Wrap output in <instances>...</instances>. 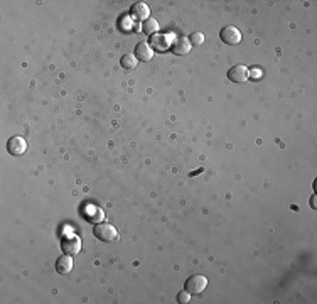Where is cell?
Wrapping results in <instances>:
<instances>
[{
	"label": "cell",
	"mask_w": 317,
	"mask_h": 304,
	"mask_svg": "<svg viewBox=\"0 0 317 304\" xmlns=\"http://www.w3.org/2000/svg\"><path fill=\"white\" fill-rule=\"evenodd\" d=\"M250 78V69L243 65H236L228 71V80L231 83H245Z\"/></svg>",
	"instance_id": "5b68a950"
},
{
	"label": "cell",
	"mask_w": 317,
	"mask_h": 304,
	"mask_svg": "<svg viewBox=\"0 0 317 304\" xmlns=\"http://www.w3.org/2000/svg\"><path fill=\"white\" fill-rule=\"evenodd\" d=\"M27 149V142L22 137H12V139L7 142V151H9L10 156H22Z\"/></svg>",
	"instance_id": "52a82bcc"
},
{
	"label": "cell",
	"mask_w": 317,
	"mask_h": 304,
	"mask_svg": "<svg viewBox=\"0 0 317 304\" xmlns=\"http://www.w3.org/2000/svg\"><path fill=\"white\" fill-rule=\"evenodd\" d=\"M142 33L149 34V35H156L158 34V22L156 19H147L144 24H142Z\"/></svg>",
	"instance_id": "7c38bea8"
},
{
	"label": "cell",
	"mask_w": 317,
	"mask_h": 304,
	"mask_svg": "<svg viewBox=\"0 0 317 304\" xmlns=\"http://www.w3.org/2000/svg\"><path fill=\"white\" fill-rule=\"evenodd\" d=\"M130 15L138 22H145L150 15V7L144 2H137V3H133L132 9H130Z\"/></svg>",
	"instance_id": "8992f818"
},
{
	"label": "cell",
	"mask_w": 317,
	"mask_h": 304,
	"mask_svg": "<svg viewBox=\"0 0 317 304\" xmlns=\"http://www.w3.org/2000/svg\"><path fill=\"white\" fill-rule=\"evenodd\" d=\"M311 204H312V208H317V206H316V196H312V200H311Z\"/></svg>",
	"instance_id": "e0dca14e"
},
{
	"label": "cell",
	"mask_w": 317,
	"mask_h": 304,
	"mask_svg": "<svg viewBox=\"0 0 317 304\" xmlns=\"http://www.w3.org/2000/svg\"><path fill=\"white\" fill-rule=\"evenodd\" d=\"M73 270V259L68 254H63L61 257L56 260V272L58 274H69Z\"/></svg>",
	"instance_id": "8fae6325"
},
{
	"label": "cell",
	"mask_w": 317,
	"mask_h": 304,
	"mask_svg": "<svg viewBox=\"0 0 317 304\" xmlns=\"http://www.w3.org/2000/svg\"><path fill=\"white\" fill-rule=\"evenodd\" d=\"M137 63H138V59L133 56V54H124L120 59V66L124 69L127 71H130V69H133L137 66Z\"/></svg>",
	"instance_id": "5bb4252c"
},
{
	"label": "cell",
	"mask_w": 317,
	"mask_h": 304,
	"mask_svg": "<svg viewBox=\"0 0 317 304\" xmlns=\"http://www.w3.org/2000/svg\"><path fill=\"white\" fill-rule=\"evenodd\" d=\"M189 301H191V294L188 293V291H181L179 294H177V303H181V304H188Z\"/></svg>",
	"instance_id": "2e32d148"
},
{
	"label": "cell",
	"mask_w": 317,
	"mask_h": 304,
	"mask_svg": "<svg viewBox=\"0 0 317 304\" xmlns=\"http://www.w3.org/2000/svg\"><path fill=\"white\" fill-rule=\"evenodd\" d=\"M220 39L228 46H236L241 41V33L235 26H226L220 31Z\"/></svg>",
	"instance_id": "3957f363"
},
{
	"label": "cell",
	"mask_w": 317,
	"mask_h": 304,
	"mask_svg": "<svg viewBox=\"0 0 317 304\" xmlns=\"http://www.w3.org/2000/svg\"><path fill=\"white\" fill-rule=\"evenodd\" d=\"M206 287H208V279L201 274H194L191 277L186 279V282H184V289L188 291L189 294H201Z\"/></svg>",
	"instance_id": "7a4b0ae2"
},
{
	"label": "cell",
	"mask_w": 317,
	"mask_h": 304,
	"mask_svg": "<svg viewBox=\"0 0 317 304\" xmlns=\"http://www.w3.org/2000/svg\"><path fill=\"white\" fill-rule=\"evenodd\" d=\"M133 56H135L138 61L147 63L154 58V49L149 46V42H138V44L135 46V53H133Z\"/></svg>",
	"instance_id": "9c48e42d"
},
{
	"label": "cell",
	"mask_w": 317,
	"mask_h": 304,
	"mask_svg": "<svg viewBox=\"0 0 317 304\" xmlns=\"http://www.w3.org/2000/svg\"><path fill=\"white\" fill-rule=\"evenodd\" d=\"M90 210V215H86V218H88L90 223H100V220L105 218V213H103L98 206H88Z\"/></svg>",
	"instance_id": "4fadbf2b"
},
{
	"label": "cell",
	"mask_w": 317,
	"mask_h": 304,
	"mask_svg": "<svg viewBox=\"0 0 317 304\" xmlns=\"http://www.w3.org/2000/svg\"><path fill=\"white\" fill-rule=\"evenodd\" d=\"M93 234L98 240H101V242H115V240L118 238L117 228H115L112 223H106V222H100L95 225Z\"/></svg>",
	"instance_id": "6da1fadb"
},
{
	"label": "cell",
	"mask_w": 317,
	"mask_h": 304,
	"mask_svg": "<svg viewBox=\"0 0 317 304\" xmlns=\"http://www.w3.org/2000/svg\"><path fill=\"white\" fill-rule=\"evenodd\" d=\"M149 46L156 51H167L170 47V42H169V37L167 35H162V34H156L150 37L149 41Z\"/></svg>",
	"instance_id": "30bf717a"
},
{
	"label": "cell",
	"mask_w": 317,
	"mask_h": 304,
	"mask_svg": "<svg viewBox=\"0 0 317 304\" xmlns=\"http://www.w3.org/2000/svg\"><path fill=\"white\" fill-rule=\"evenodd\" d=\"M61 248L64 254L76 255L81 252V240H79L78 235H66L61 242Z\"/></svg>",
	"instance_id": "277c9868"
},
{
	"label": "cell",
	"mask_w": 317,
	"mask_h": 304,
	"mask_svg": "<svg viewBox=\"0 0 317 304\" xmlns=\"http://www.w3.org/2000/svg\"><path fill=\"white\" fill-rule=\"evenodd\" d=\"M189 42H191V46L204 44V34L203 33H192L191 37H189Z\"/></svg>",
	"instance_id": "9a60e30c"
},
{
	"label": "cell",
	"mask_w": 317,
	"mask_h": 304,
	"mask_svg": "<svg viewBox=\"0 0 317 304\" xmlns=\"http://www.w3.org/2000/svg\"><path fill=\"white\" fill-rule=\"evenodd\" d=\"M191 47H192L191 42H189V39H186V37H177L170 42V51H172L176 56H184V54H188L189 51H191Z\"/></svg>",
	"instance_id": "ba28073f"
}]
</instances>
